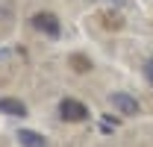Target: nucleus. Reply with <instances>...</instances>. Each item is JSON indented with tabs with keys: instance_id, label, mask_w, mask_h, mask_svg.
Here are the masks:
<instances>
[{
	"instance_id": "obj_1",
	"label": "nucleus",
	"mask_w": 153,
	"mask_h": 147,
	"mask_svg": "<svg viewBox=\"0 0 153 147\" xmlns=\"http://www.w3.org/2000/svg\"><path fill=\"white\" fill-rule=\"evenodd\" d=\"M59 115H62V121H68V124H79V121L88 118V106H85L82 100H76V97H65V100L59 103Z\"/></svg>"
},
{
	"instance_id": "obj_2",
	"label": "nucleus",
	"mask_w": 153,
	"mask_h": 147,
	"mask_svg": "<svg viewBox=\"0 0 153 147\" xmlns=\"http://www.w3.org/2000/svg\"><path fill=\"white\" fill-rule=\"evenodd\" d=\"M33 27L41 30L44 36H50V38L62 36V24H59V18L53 15V12H36V15H33Z\"/></svg>"
},
{
	"instance_id": "obj_3",
	"label": "nucleus",
	"mask_w": 153,
	"mask_h": 147,
	"mask_svg": "<svg viewBox=\"0 0 153 147\" xmlns=\"http://www.w3.org/2000/svg\"><path fill=\"white\" fill-rule=\"evenodd\" d=\"M109 103H112L121 115H135V112H138V100L130 97V94H124V91H112L109 94Z\"/></svg>"
},
{
	"instance_id": "obj_4",
	"label": "nucleus",
	"mask_w": 153,
	"mask_h": 147,
	"mask_svg": "<svg viewBox=\"0 0 153 147\" xmlns=\"http://www.w3.org/2000/svg\"><path fill=\"white\" fill-rule=\"evenodd\" d=\"M18 144L21 147H47V138L36 129H18Z\"/></svg>"
},
{
	"instance_id": "obj_5",
	"label": "nucleus",
	"mask_w": 153,
	"mask_h": 147,
	"mask_svg": "<svg viewBox=\"0 0 153 147\" xmlns=\"http://www.w3.org/2000/svg\"><path fill=\"white\" fill-rule=\"evenodd\" d=\"M0 112H6V115H18V118H24V115H27V106H24L21 100H15V97H0Z\"/></svg>"
},
{
	"instance_id": "obj_6",
	"label": "nucleus",
	"mask_w": 153,
	"mask_h": 147,
	"mask_svg": "<svg viewBox=\"0 0 153 147\" xmlns=\"http://www.w3.org/2000/svg\"><path fill=\"white\" fill-rule=\"evenodd\" d=\"M71 68H74L76 74H88V71H91V62H88V56L74 53V56H71Z\"/></svg>"
},
{
	"instance_id": "obj_7",
	"label": "nucleus",
	"mask_w": 153,
	"mask_h": 147,
	"mask_svg": "<svg viewBox=\"0 0 153 147\" xmlns=\"http://www.w3.org/2000/svg\"><path fill=\"white\" fill-rule=\"evenodd\" d=\"M144 79L153 85V59H147V62H144Z\"/></svg>"
}]
</instances>
